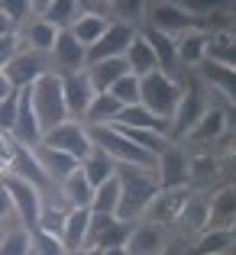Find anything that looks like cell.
<instances>
[{
  "mask_svg": "<svg viewBox=\"0 0 236 255\" xmlns=\"http://www.w3.org/2000/svg\"><path fill=\"white\" fill-rule=\"evenodd\" d=\"M233 223H236V184H220L211 191L207 230H233Z\"/></svg>",
  "mask_w": 236,
  "mask_h": 255,
  "instance_id": "19",
  "label": "cell"
},
{
  "mask_svg": "<svg viewBox=\"0 0 236 255\" xmlns=\"http://www.w3.org/2000/svg\"><path fill=\"white\" fill-rule=\"evenodd\" d=\"M6 174H16V178H26L29 184H36L42 191V197L49 194V187H55L49 178H45L42 165L36 158V149H26V145H16L13 142V158H10V171Z\"/></svg>",
  "mask_w": 236,
  "mask_h": 255,
  "instance_id": "18",
  "label": "cell"
},
{
  "mask_svg": "<svg viewBox=\"0 0 236 255\" xmlns=\"http://www.w3.org/2000/svg\"><path fill=\"white\" fill-rule=\"evenodd\" d=\"M117 123H123V126H136V129H149V132H159V136H168V139H172V123H168V120H162V117H156L152 110H146L143 104L126 107V110L120 113Z\"/></svg>",
  "mask_w": 236,
  "mask_h": 255,
  "instance_id": "30",
  "label": "cell"
},
{
  "mask_svg": "<svg viewBox=\"0 0 236 255\" xmlns=\"http://www.w3.org/2000/svg\"><path fill=\"white\" fill-rule=\"evenodd\" d=\"M207 220H211V191H191L181 207L178 223L185 226L191 236H201L207 230Z\"/></svg>",
  "mask_w": 236,
  "mask_h": 255,
  "instance_id": "20",
  "label": "cell"
},
{
  "mask_svg": "<svg viewBox=\"0 0 236 255\" xmlns=\"http://www.w3.org/2000/svg\"><path fill=\"white\" fill-rule=\"evenodd\" d=\"M58 194H62V200L68 204V210H78V207H91L94 184L84 178V171H81V165H78L65 181H58Z\"/></svg>",
  "mask_w": 236,
  "mask_h": 255,
  "instance_id": "25",
  "label": "cell"
},
{
  "mask_svg": "<svg viewBox=\"0 0 236 255\" xmlns=\"http://www.w3.org/2000/svg\"><path fill=\"white\" fill-rule=\"evenodd\" d=\"M207 84L201 81L198 75L191 78L188 84H181V100H178V110H175L172 117V142H181V139H188V132L198 126V120L207 113Z\"/></svg>",
  "mask_w": 236,
  "mask_h": 255,
  "instance_id": "4",
  "label": "cell"
},
{
  "mask_svg": "<svg viewBox=\"0 0 236 255\" xmlns=\"http://www.w3.org/2000/svg\"><path fill=\"white\" fill-rule=\"evenodd\" d=\"M0 13H3V16L10 19V26L19 32L26 23H29V13H36V3H26V0L13 3V0H3V3H0Z\"/></svg>",
  "mask_w": 236,
  "mask_h": 255,
  "instance_id": "43",
  "label": "cell"
},
{
  "mask_svg": "<svg viewBox=\"0 0 236 255\" xmlns=\"http://www.w3.org/2000/svg\"><path fill=\"white\" fill-rule=\"evenodd\" d=\"M188 171H191V152L181 149V142H172L165 152L156 158V174L159 187H188Z\"/></svg>",
  "mask_w": 236,
  "mask_h": 255,
  "instance_id": "10",
  "label": "cell"
},
{
  "mask_svg": "<svg viewBox=\"0 0 236 255\" xmlns=\"http://www.w3.org/2000/svg\"><path fill=\"white\" fill-rule=\"evenodd\" d=\"M120 207V181L113 174L110 181H104L100 187H94V200H91V213H107V217H117Z\"/></svg>",
  "mask_w": 236,
  "mask_h": 255,
  "instance_id": "38",
  "label": "cell"
},
{
  "mask_svg": "<svg viewBox=\"0 0 236 255\" xmlns=\"http://www.w3.org/2000/svg\"><path fill=\"white\" fill-rule=\"evenodd\" d=\"M230 255H236V246H233V249H230Z\"/></svg>",
  "mask_w": 236,
  "mask_h": 255,
  "instance_id": "56",
  "label": "cell"
},
{
  "mask_svg": "<svg viewBox=\"0 0 236 255\" xmlns=\"http://www.w3.org/2000/svg\"><path fill=\"white\" fill-rule=\"evenodd\" d=\"M87 226H91V207L68 210V217H65V230H62V243H65V249H68V252L84 249Z\"/></svg>",
  "mask_w": 236,
  "mask_h": 255,
  "instance_id": "32",
  "label": "cell"
},
{
  "mask_svg": "<svg viewBox=\"0 0 236 255\" xmlns=\"http://www.w3.org/2000/svg\"><path fill=\"white\" fill-rule=\"evenodd\" d=\"M62 91H65V107H68V120H78L84 123V113L91 107V100L97 97L87 71H71V75H62Z\"/></svg>",
  "mask_w": 236,
  "mask_h": 255,
  "instance_id": "15",
  "label": "cell"
},
{
  "mask_svg": "<svg viewBox=\"0 0 236 255\" xmlns=\"http://www.w3.org/2000/svg\"><path fill=\"white\" fill-rule=\"evenodd\" d=\"M233 246H236L233 230H204L198 236L194 252H201V255H224V252H230Z\"/></svg>",
  "mask_w": 236,
  "mask_h": 255,
  "instance_id": "37",
  "label": "cell"
},
{
  "mask_svg": "<svg viewBox=\"0 0 236 255\" xmlns=\"http://www.w3.org/2000/svg\"><path fill=\"white\" fill-rule=\"evenodd\" d=\"M120 113H123V104L113 94H97L84 113V126H110L120 120Z\"/></svg>",
  "mask_w": 236,
  "mask_h": 255,
  "instance_id": "33",
  "label": "cell"
},
{
  "mask_svg": "<svg viewBox=\"0 0 236 255\" xmlns=\"http://www.w3.org/2000/svg\"><path fill=\"white\" fill-rule=\"evenodd\" d=\"M207 36L204 29H188L185 36L175 39V49H178V65H188V68H201L207 58Z\"/></svg>",
  "mask_w": 236,
  "mask_h": 255,
  "instance_id": "23",
  "label": "cell"
},
{
  "mask_svg": "<svg viewBox=\"0 0 236 255\" xmlns=\"http://www.w3.org/2000/svg\"><path fill=\"white\" fill-rule=\"evenodd\" d=\"M42 145H49V149H58V152H65V155H71L78 165L94 152L91 129H87L84 123H78V120H65L62 126L49 129V132L42 136Z\"/></svg>",
  "mask_w": 236,
  "mask_h": 255,
  "instance_id": "6",
  "label": "cell"
},
{
  "mask_svg": "<svg viewBox=\"0 0 236 255\" xmlns=\"http://www.w3.org/2000/svg\"><path fill=\"white\" fill-rule=\"evenodd\" d=\"M117 132H123L126 139H130L133 145H139L143 152H149V155L159 158V152H165L168 145H172V139L168 136H159V132H149V129H136V126H123V123H110Z\"/></svg>",
  "mask_w": 236,
  "mask_h": 255,
  "instance_id": "36",
  "label": "cell"
},
{
  "mask_svg": "<svg viewBox=\"0 0 236 255\" xmlns=\"http://www.w3.org/2000/svg\"><path fill=\"white\" fill-rule=\"evenodd\" d=\"M100 255H130L126 252V246H113V249H97Z\"/></svg>",
  "mask_w": 236,
  "mask_h": 255,
  "instance_id": "49",
  "label": "cell"
},
{
  "mask_svg": "<svg viewBox=\"0 0 236 255\" xmlns=\"http://www.w3.org/2000/svg\"><path fill=\"white\" fill-rule=\"evenodd\" d=\"M224 255H230V252H224Z\"/></svg>",
  "mask_w": 236,
  "mask_h": 255,
  "instance_id": "58",
  "label": "cell"
},
{
  "mask_svg": "<svg viewBox=\"0 0 236 255\" xmlns=\"http://www.w3.org/2000/svg\"><path fill=\"white\" fill-rule=\"evenodd\" d=\"M165 249H168L165 226L149 223V220L133 223L130 243H126V252H130V255H159V252H165Z\"/></svg>",
  "mask_w": 236,
  "mask_h": 255,
  "instance_id": "16",
  "label": "cell"
},
{
  "mask_svg": "<svg viewBox=\"0 0 236 255\" xmlns=\"http://www.w3.org/2000/svg\"><path fill=\"white\" fill-rule=\"evenodd\" d=\"M139 36L152 45L156 62H159V71H165V75L175 78V71H178V49H175V39L162 36V32H156V29H139Z\"/></svg>",
  "mask_w": 236,
  "mask_h": 255,
  "instance_id": "29",
  "label": "cell"
},
{
  "mask_svg": "<svg viewBox=\"0 0 236 255\" xmlns=\"http://www.w3.org/2000/svg\"><path fill=\"white\" fill-rule=\"evenodd\" d=\"M68 255H100L97 249H78V252H68Z\"/></svg>",
  "mask_w": 236,
  "mask_h": 255,
  "instance_id": "51",
  "label": "cell"
},
{
  "mask_svg": "<svg viewBox=\"0 0 236 255\" xmlns=\"http://www.w3.org/2000/svg\"><path fill=\"white\" fill-rule=\"evenodd\" d=\"M204 23L191 16L181 3H146V13H143V26L139 29H156L162 36H185L188 29H201Z\"/></svg>",
  "mask_w": 236,
  "mask_h": 255,
  "instance_id": "5",
  "label": "cell"
},
{
  "mask_svg": "<svg viewBox=\"0 0 236 255\" xmlns=\"http://www.w3.org/2000/svg\"><path fill=\"white\" fill-rule=\"evenodd\" d=\"M120 181V207L117 217L126 223H139L146 217V207L159 191V174L152 168H136V165H117Z\"/></svg>",
  "mask_w": 236,
  "mask_h": 255,
  "instance_id": "1",
  "label": "cell"
},
{
  "mask_svg": "<svg viewBox=\"0 0 236 255\" xmlns=\"http://www.w3.org/2000/svg\"><path fill=\"white\" fill-rule=\"evenodd\" d=\"M81 171H84V178L91 181L94 187H100L104 181H110L113 174H117V162H113L104 149H97V145H94V152L84 158V162H81Z\"/></svg>",
  "mask_w": 236,
  "mask_h": 255,
  "instance_id": "35",
  "label": "cell"
},
{
  "mask_svg": "<svg viewBox=\"0 0 236 255\" xmlns=\"http://www.w3.org/2000/svg\"><path fill=\"white\" fill-rule=\"evenodd\" d=\"M188 194H191V187H168V191H165V187H159L156 197H152L149 207H146V217H143V220H149V223H159V226L178 223L181 207H185Z\"/></svg>",
  "mask_w": 236,
  "mask_h": 255,
  "instance_id": "11",
  "label": "cell"
},
{
  "mask_svg": "<svg viewBox=\"0 0 236 255\" xmlns=\"http://www.w3.org/2000/svg\"><path fill=\"white\" fill-rule=\"evenodd\" d=\"M29 87H19V94H16V123H13L10 139L16 145L36 149V145H42V126H39V117H36V110H32V94H29Z\"/></svg>",
  "mask_w": 236,
  "mask_h": 255,
  "instance_id": "9",
  "label": "cell"
},
{
  "mask_svg": "<svg viewBox=\"0 0 236 255\" xmlns=\"http://www.w3.org/2000/svg\"><path fill=\"white\" fill-rule=\"evenodd\" d=\"M110 23H113V16H104V13H91V10H84L78 16V23L71 26V36L78 39L84 49H91V45H97L100 39H104V32L110 29Z\"/></svg>",
  "mask_w": 236,
  "mask_h": 255,
  "instance_id": "26",
  "label": "cell"
},
{
  "mask_svg": "<svg viewBox=\"0 0 236 255\" xmlns=\"http://www.w3.org/2000/svg\"><path fill=\"white\" fill-rule=\"evenodd\" d=\"M220 158L214 155H191V171H188V187L191 191H214L220 187Z\"/></svg>",
  "mask_w": 236,
  "mask_h": 255,
  "instance_id": "22",
  "label": "cell"
},
{
  "mask_svg": "<svg viewBox=\"0 0 236 255\" xmlns=\"http://www.w3.org/2000/svg\"><path fill=\"white\" fill-rule=\"evenodd\" d=\"M107 94H113V97L123 104V110H126V107H136L139 104V78L136 75H123Z\"/></svg>",
  "mask_w": 236,
  "mask_h": 255,
  "instance_id": "42",
  "label": "cell"
},
{
  "mask_svg": "<svg viewBox=\"0 0 236 255\" xmlns=\"http://www.w3.org/2000/svg\"><path fill=\"white\" fill-rule=\"evenodd\" d=\"M230 36H233V42H236V26H233V32H230Z\"/></svg>",
  "mask_w": 236,
  "mask_h": 255,
  "instance_id": "54",
  "label": "cell"
},
{
  "mask_svg": "<svg viewBox=\"0 0 236 255\" xmlns=\"http://www.w3.org/2000/svg\"><path fill=\"white\" fill-rule=\"evenodd\" d=\"M65 217H68V207H58V204H42V213H39V226H36V230L52 233V236H58V239H62Z\"/></svg>",
  "mask_w": 236,
  "mask_h": 255,
  "instance_id": "40",
  "label": "cell"
},
{
  "mask_svg": "<svg viewBox=\"0 0 236 255\" xmlns=\"http://www.w3.org/2000/svg\"><path fill=\"white\" fill-rule=\"evenodd\" d=\"M84 71H87V78H91L94 91H97V94H107L123 75H130V65H126V58H107V62L87 65Z\"/></svg>",
  "mask_w": 236,
  "mask_h": 255,
  "instance_id": "28",
  "label": "cell"
},
{
  "mask_svg": "<svg viewBox=\"0 0 236 255\" xmlns=\"http://www.w3.org/2000/svg\"><path fill=\"white\" fill-rule=\"evenodd\" d=\"M3 187L10 191V200H13V210H16V220L23 226H29V230H36L39 226V213H42V191H39L36 184H29L26 178H16V174H3Z\"/></svg>",
  "mask_w": 236,
  "mask_h": 255,
  "instance_id": "7",
  "label": "cell"
},
{
  "mask_svg": "<svg viewBox=\"0 0 236 255\" xmlns=\"http://www.w3.org/2000/svg\"><path fill=\"white\" fill-rule=\"evenodd\" d=\"M233 236H236V223H233Z\"/></svg>",
  "mask_w": 236,
  "mask_h": 255,
  "instance_id": "57",
  "label": "cell"
},
{
  "mask_svg": "<svg viewBox=\"0 0 236 255\" xmlns=\"http://www.w3.org/2000/svg\"><path fill=\"white\" fill-rule=\"evenodd\" d=\"M224 110H227V123L236 129V107H224Z\"/></svg>",
  "mask_w": 236,
  "mask_h": 255,
  "instance_id": "50",
  "label": "cell"
},
{
  "mask_svg": "<svg viewBox=\"0 0 236 255\" xmlns=\"http://www.w3.org/2000/svg\"><path fill=\"white\" fill-rule=\"evenodd\" d=\"M133 223L120 217H107V213H91V226H87L84 249H113V246L130 243Z\"/></svg>",
  "mask_w": 236,
  "mask_h": 255,
  "instance_id": "8",
  "label": "cell"
},
{
  "mask_svg": "<svg viewBox=\"0 0 236 255\" xmlns=\"http://www.w3.org/2000/svg\"><path fill=\"white\" fill-rule=\"evenodd\" d=\"M81 13H84V6L75 3V0H55V3H42V19H45V23H52L58 32L71 29V26L78 23Z\"/></svg>",
  "mask_w": 236,
  "mask_h": 255,
  "instance_id": "34",
  "label": "cell"
},
{
  "mask_svg": "<svg viewBox=\"0 0 236 255\" xmlns=\"http://www.w3.org/2000/svg\"><path fill=\"white\" fill-rule=\"evenodd\" d=\"M0 255H32V230L29 226H23L16 220L6 230L3 243H0Z\"/></svg>",
  "mask_w": 236,
  "mask_h": 255,
  "instance_id": "39",
  "label": "cell"
},
{
  "mask_svg": "<svg viewBox=\"0 0 236 255\" xmlns=\"http://www.w3.org/2000/svg\"><path fill=\"white\" fill-rule=\"evenodd\" d=\"M227 129H230V123H227V110L224 107H207V113L198 120V126H194L191 132H188V142H198V145H214L217 139L227 136Z\"/></svg>",
  "mask_w": 236,
  "mask_h": 255,
  "instance_id": "21",
  "label": "cell"
},
{
  "mask_svg": "<svg viewBox=\"0 0 236 255\" xmlns=\"http://www.w3.org/2000/svg\"><path fill=\"white\" fill-rule=\"evenodd\" d=\"M36 158H39V165H42L45 178L55 187H58V181H65L78 168V162L71 155H65V152H58V149H49V145H36Z\"/></svg>",
  "mask_w": 236,
  "mask_h": 255,
  "instance_id": "27",
  "label": "cell"
},
{
  "mask_svg": "<svg viewBox=\"0 0 236 255\" xmlns=\"http://www.w3.org/2000/svg\"><path fill=\"white\" fill-rule=\"evenodd\" d=\"M6 78L13 81V87H29V84H36L42 75H49L52 71V62H49V55H39V52H29V49H23V52H16V55L10 58V65H6Z\"/></svg>",
  "mask_w": 236,
  "mask_h": 255,
  "instance_id": "12",
  "label": "cell"
},
{
  "mask_svg": "<svg viewBox=\"0 0 236 255\" xmlns=\"http://www.w3.org/2000/svg\"><path fill=\"white\" fill-rule=\"evenodd\" d=\"M207 58L236 68V42H233L230 32H224V36H217V39H211V42H207Z\"/></svg>",
  "mask_w": 236,
  "mask_h": 255,
  "instance_id": "41",
  "label": "cell"
},
{
  "mask_svg": "<svg viewBox=\"0 0 236 255\" xmlns=\"http://www.w3.org/2000/svg\"><path fill=\"white\" fill-rule=\"evenodd\" d=\"M32 255H68V249H65V243L58 236L32 230Z\"/></svg>",
  "mask_w": 236,
  "mask_h": 255,
  "instance_id": "44",
  "label": "cell"
},
{
  "mask_svg": "<svg viewBox=\"0 0 236 255\" xmlns=\"http://www.w3.org/2000/svg\"><path fill=\"white\" fill-rule=\"evenodd\" d=\"M6 36H16V29H13L10 19H6L3 13H0V39H6Z\"/></svg>",
  "mask_w": 236,
  "mask_h": 255,
  "instance_id": "48",
  "label": "cell"
},
{
  "mask_svg": "<svg viewBox=\"0 0 236 255\" xmlns=\"http://www.w3.org/2000/svg\"><path fill=\"white\" fill-rule=\"evenodd\" d=\"M126 65H130V75H136V78H146V75H152V71H159V62H156V52H152V45L146 42L143 36H133V42H130V49H126Z\"/></svg>",
  "mask_w": 236,
  "mask_h": 255,
  "instance_id": "31",
  "label": "cell"
},
{
  "mask_svg": "<svg viewBox=\"0 0 236 255\" xmlns=\"http://www.w3.org/2000/svg\"><path fill=\"white\" fill-rule=\"evenodd\" d=\"M32 94V110L39 117V126H42V136L55 126H62L68 120V107H65V91H62V75L58 71H49L42 75L36 84L29 87Z\"/></svg>",
  "mask_w": 236,
  "mask_h": 255,
  "instance_id": "2",
  "label": "cell"
},
{
  "mask_svg": "<svg viewBox=\"0 0 236 255\" xmlns=\"http://www.w3.org/2000/svg\"><path fill=\"white\" fill-rule=\"evenodd\" d=\"M6 230H10V226H6V223H0V243H3V236H6Z\"/></svg>",
  "mask_w": 236,
  "mask_h": 255,
  "instance_id": "52",
  "label": "cell"
},
{
  "mask_svg": "<svg viewBox=\"0 0 236 255\" xmlns=\"http://www.w3.org/2000/svg\"><path fill=\"white\" fill-rule=\"evenodd\" d=\"M159 255H178V249H172V246H168L165 252H159Z\"/></svg>",
  "mask_w": 236,
  "mask_h": 255,
  "instance_id": "53",
  "label": "cell"
},
{
  "mask_svg": "<svg viewBox=\"0 0 236 255\" xmlns=\"http://www.w3.org/2000/svg\"><path fill=\"white\" fill-rule=\"evenodd\" d=\"M16 94L19 91H13L6 100H0V132H3V136H10L13 123H16Z\"/></svg>",
  "mask_w": 236,
  "mask_h": 255,
  "instance_id": "45",
  "label": "cell"
},
{
  "mask_svg": "<svg viewBox=\"0 0 236 255\" xmlns=\"http://www.w3.org/2000/svg\"><path fill=\"white\" fill-rule=\"evenodd\" d=\"M136 32H139V29H133V26H126V23H120V19H113L110 29L104 32V39H100L97 45H91V49H87V65L107 62V58H123Z\"/></svg>",
  "mask_w": 236,
  "mask_h": 255,
  "instance_id": "13",
  "label": "cell"
},
{
  "mask_svg": "<svg viewBox=\"0 0 236 255\" xmlns=\"http://www.w3.org/2000/svg\"><path fill=\"white\" fill-rule=\"evenodd\" d=\"M178 100H181V84L175 81L172 75L152 71V75L139 78V104H143L146 110H152L156 117L172 123L175 110H178Z\"/></svg>",
  "mask_w": 236,
  "mask_h": 255,
  "instance_id": "3",
  "label": "cell"
},
{
  "mask_svg": "<svg viewBox=\"0 0 236 255\" xmlns=\"http://www.w3.org/2000/svg\"><path fill=\"white\" fill-rule=\"evenodd\" d=\"M49 62H52V71L58 75H71V71H84L87 68V49L71 36V29L58 32L55 45L49 52Z\"/></svg>",
  "mask_w": 236,
  "mask_h": 255,
  "instance_id": "14",
  "label": "cell"
},
{
  "mask_svg": "<svg viewBox=\"0 0 236 255\" xmlns=\"http://www.w3.org/2000/svg\"><path fill=\"white\" fill-rule=\"evenodd\" d=\"M198 78L211 87L217 97H224L227 107H236V68H230V65H220V62H214V58H204Z\"/></svg>",
  "mask_w": 236,
  "mask_h": 255,
  "instance_id": "17",
  "label": "cell"
},
{
  "mask_svg": "<svg viewBox=\"0 0 236 255\" xmlns=\"http://www.w3.org/2000/svg\"><path fill=\"white\" fill-rule=\"evenodd\" d=\"M16 36L26 42V49H29V52L49 55V52H52V45H55V39H58V29H55L52 23H45L42 16H36V19H29V23H26L23 29L16 32Z\"/></svg>",
  "mask_w": 236,
  "mask_h": 255,
  "instance_id": "24",
  "label": "cell"
},
{
  "mask_svg": "<svg viewBox=\"0 0 236 255\" xmlns=\"http://www.w3.org/2000/svg\"><path fill=\"white\" fill-rule=\"evenodd\" d=\"M13 91H16V87H13V81L6 78V71H0V100H6Z\"/></svg>",
  "mask_w": 236,
  "mask_h": 255,
  "instance_id": "47",
  "label": "cell"
},
{
  "mask_svg": "<svg viewBox=\"0 0 236 255\" xmlns=\"http://www.w3.org/2000/svg\"><path fill=\"white\" fill-rule=\"evenodd\" d=\"M13 217H16V210H13L10 191H6V187H3V181H0V223H10Z\"/></svg>",
  "mask_w": 236,
  "mask_h": 255,
  "instance_id": "46",
  "label": "cell"
},
{
  "mask_svg": "<svg viewBox=\"0 0 236 255\" xmlns=\"http://www.w3.org/2000/svg\"><path fill=\"white\" fill-rule=\"evenodd\" d=\"M188 255H201V252H194V249H191V252H188Z\"/></svg>",
  "mask_w": 236,
  "mask_h": 255,
  "instance_id": "55",
  "label": "cell"
}]
</instances>
